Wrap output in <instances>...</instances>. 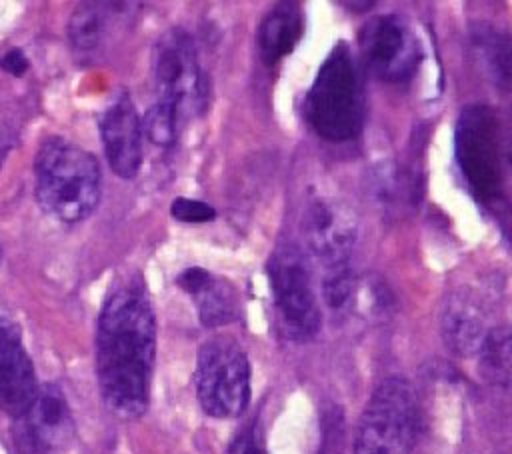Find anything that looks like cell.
I'll return each mask as SVG.
<instances>
[{
    "label": "cell",
    "instance_id": "44dd1931",
    "mask_svg": "<svg viewBox=\"0 0 512 454\" xmlns=\"http://www.w3.org/2000/svg\"><path fill=\"white\" fill-rule=\"evenodd\" d=\"M178 112L164 104L158 102L154 106L148 108L144 122H142V130L146 132V136L158 144V146H170L176 138V130H178Z\"/></svg>",
    "mask_w": 512,
    "mask_h": 454
},
{
    "label": "cell",
    "instance_id": "4fadbf2b",
    "mask_svg": "<svg viewBox=\"0 0 512 454\" xmlns=\"http://www.w3.org/2000/svg\"><path fill=\"white\" fill-rule=\"evenodd\" d=\"M446 346L458 356L480 354L490 330L480 308L466 296H452L440 320Z\"/></svg>",
    "mask_w": 512,
    "mask_h": 454
},
{
    "label": "cell",
    "instance_id": "d4e9b609",
    "mask_svg": "<svg viewBox=\"0 0 512 454\" xmlns=\"http://www.w3.org/2000/svg\"><path fill=\"white\" fill-rule=\"evenodd\" d=\"M22 344V336H20V330L16 324H12L10 320L6 318H0V358L12 350L14 346Z\"/></svg>",
    "mask_w": 512,
    "mask_h": 454
},
{
    "label": "cell",
    "instance_id": "30bf717a",
    "mask_svg": "<svg viewBox=\"0 0 512 454\" xmlns=\"http://www.w3.org/2000/svg\"><path fill=\"white\" fill-rule=\"evenodd\" d=\"M302 236L308 250L326 268L348 264L358 240L356 214L342 200L318 196L304 208Z\"/></svg>",
    "mask_w": 512,
    "mask_h": 454
},
{
    "label": "cell",
    "instance_id": "8992f818",
    "mask_svg": "<svg viewBox=\"0 0 512 454\" xmlns=\"http://www.w3.org/2000/svg\"><path fill=\"white\" fill-rule=\"evenodd\" d=\"M196 396L212 418H238L250 402V362L230 336L206 340L196 358Z\"/></svg>",
    "mask_w": 512,
    "mask_h": 454
},
{
    "label": "cell",
    "instance_id": "ffe728a7",
    "mask_svg": "<svg viewBox=\"0 0 512 454\" xmlns=\"http://www.w3.org/2000/svg\"><path fill=\"white\" fill-rule=\"evenodd\" d=\"M322 282V296L332 312H346L356 296V276L348 264L326 268Z\"/></svg>",
    "mask_w": 512,
    "mask_h": 454
},
{
    "label": "cell",
    "instance_id": "3957f363",
    "mask_svg": "<svg viewBox=\"0 0 512 454\" xmlns=\"http://www.w3.org/2000/svg\"><path fill=\"white\" fill-rule=\"evenodd\" d=\"M366 98L360 66L348 48L338 42L324 58L304 98V116L324 140L346 142L362 132Z\"/></svg>",
    "mask_w": 512,
    "mask_h": 454
},
{
    "label": "cell",
    "instance_id": "7a4b0ae2",
    "mask_svg": "<svg viewBox=\"0 0 512 454\" xmlns=\"http://www.w3.org/2000/svg\"><path fill=\"white\" fill-rule=\"evenodd\" d=\"M38 206L60 222L88 218L100 200L98 160L62 136L46 138L34 158Z\"/></svg>",
    "mask_w": 512,
    "mask_h": 454
},
{
    "label": "cell",
    "instance_id": "e0dca14e",
    "mask_svg": "<svg viewBox=\"0 0 512 454\" xmlns=\"http://www.w3.org/2000/svg\"><path fill=\"white\" fill-rule=\"evenodd\" d=\"M114 6L116 4L108 2H86L72 12L68 22V40L76 52L92 54L104 44L114 26V14H118V10H112Z\"/></svg>",
    "mask_w": 512,
    "mask_h": 454
},
{
    "label": "cell",
    "instance_id": "52a82bcc",
    "mask_svg": "<svg viewBox=\"0 0 512 454\" xmlns=\"http://www.w3.org/2000/svg\"><path fill=\"white\" fill-rule=\"evenodd\" d=\"M266 274L282 332L298 342L314 338L320 328V306L302 250L290 242L280 244L268 258Z\"/></svg>",
    "mask_w": 512,
    "mask_h": 454
},
{
    "label": "cell",
    "instance_id": "5b68a950",
    "mask_svg": "<svg viewBox=\"0 0 512 454\" xmlns=\"http://www.w3.org/2000/svg\"><path fill=\"white\" fill-rule=\"evenodd\" d=\"M498 132V118L486 104L462 108L454 130L456 164L474 198L492 208L504 202Z\"/></svg>",
    "mask_w": 512,
    "mask_h": 454
},
{
    "label": "cell",
    "instance_id": "ba28073f",
    "mask_svg": "<svg viewBox=\"0 0 512 454\" xmlns=\"http://www.w3.org/2000/svg\"><path fill=\"white\" fill-rule=\"evenodd\" d=\"M154 86L158 102L172 106L178 116L196 114L206 104V80L194 40L182 28L160 36L154 48Z\"/></svg>",
    "mask_w": 512,
    "mask_h": 454
},
{
    "label": "cell",
    "instance_id": "ac0fdd59",
    "mask_svg": "<svg viewBox=\"0 0 512 454\" xmlns=\"http://www.w3.org/2000/svg\"><path fill=\"white\" fill-rule=\"evenodd\" d=\"M190 296H194V300H196L198 318L208 328L224 326V324L232 322L238 314L234 290L226 282L214 278L212 274Z\"/></svg>",
    "mask_w": 512,
    "mask_h": 454
},
{
    "label": "cell",
    "instance_id": "9a60e30c",
    "mask_svg": "<svg viewBox=\"0 0 512 454\" xmlns=\"http://www.w3.org/2000/svg\"><path fill=\"white\" fill-rule=\"evenodd\" d=\"M304 32L300 4L280 2L262 20L258 28V50L266 66H274L294 50Z\"/></svg>",
    "mask_w": 512,
    "mask_h": 454
},
{
    "label": "cell",
    "instance_id": "8fae6325",
    "mask_svg": "<svg viewBox=\"0 0 512 454\" xmlns=\"http://www.w3.org/2000/svg\"><path fill=\"white\" fill-rule=\"evenodd\" d=\"M106 160L120 178H134L142 164V122L126 92H120L100 118Z\"/></svg>",
    "mask_w": 512,
    "mask_h": 454
},
{
    "label": "cell",
    "instance_id": "2e32d148",
    "mask_svg": "<svg viewBox=\"0 0 512 454\" xmlns=\"http://www.w3.org/2000/svg\"><path fill=\"white\" fill-rule=\"evenodd\" d=\"M470 40L486 76L512 90V32L494 22H478L470 30Z\"/></svg>",
    "mask_w": 512,
    "mask_h": 454
},
{
    "label": "cell",
    "instance_id": "83f0119b",
    "mask_svg": "<svg viewBox=\"0 0 512 454\" xmlns=\"http://www.w3.org/2000/svg\"><path fill=\"white\" fill-rule=\"evenodd\" d=\"M2 158H4V150L0 148V164H2Z\"/></svg>",
    "mask_w": 512,
    "mask_h": 454
},
{
    "label": "cell",
    "instance_id": "484cf974",
    "mask_svg": "<svg viewBox=\"0 0 512 454\" xmlns=\"http://www.w3.org/2000/svg\"><path fill=\"white\" fill-rule=\"evenodd\" d=\"M344 6H346V8H360V12H362V10L372 8L374 2H344Z\"/></svg>",
    "mask_w": 512,
    "mask_h": 454
},
{
    "label": "cell",
    "instance_id": "6da1fadb",
    "mask_svg": "<svg viewBox=\"0 0 512 454\" xmlns=\"http://www.w3.org/2000/svg\"><path fill=\"white\" fill-rule=\"evenodd\" d=\"M156 352V320L144 284L132 276L104 298L96 328V374L106 406L132 420L146 412Z\"/></svg>",
    "mask_w": 512,
    "mask_h": 454
},
{
    "label": "cell",
    "instance_id": "5bb4252c",
    "mask_svg": "<svg viewBox=\"0 0 512 454\" xmlns=\"http://www.w3.org/2000/svg\"><path fill=\"white\" fill-rule=\"evenodd\" d=\"M38 390L32 360L24 346L18 344L0 358V410L12 418L24 416Z\"/></svg>",
    "mask_w": 512,
    "mask_h": 454
},
{
    "label": "cell",
    "instance_id": "7402d4cb",
    "mask_svg": "<svg viewBox=\"0 0 512 454\" xmlns=\"http://www.w3.org/2000/svg\"><path fill=\"white\" fill-rule=\"evenodd\" d=\"M228 454H268L264 430H262L258 418H252L248 424H244L236 432V436L228 448Z\"/></svg>",
    "mask_w": 512,
    "mask_h": 454
},
{
    "label": "cell",
    "instance_id": "603a6c76",
    "mask_svg": "<svg viewBox=\"0 0 512 454\" xmlns=\"http://www.w3.org/2000/svg\"><path fill=\"white\" fill-rule=\"evenodd\" d=\"M170 214L180 222H210L216 218V210L196 198H174L170 206Z\"/></svg>",
    "mask_w": 512,
    "mask_h": 454
},
{
    "label": "cell",
    "instance_id": "cb8c5ba5",
    "mask_svg": "<svg viewBox=\"0 0 512 454\" xmlns=\"http://www.w3.org/2000/svg\"><path fill=\"white\" fill-rule=\"evenodd\" d=\"M0 68L12 76H22L28 70V58L22 50L12 48L0 56Z\"/></svg>",
    "mask_w": 512,
    "mask_h": 454
},
{
    "label": "cell",
    "instance_id": "f1b7e54d",
    "mask_svg": "<svg viewBox=\"0 0 512 454\" xmlns=\"http://www.w3.org/2000/svg\"><path fill=\"white\" fill-rule=\"evenodd\" d=\"M0 258H2V250H0Z\"/></svg>",
    "mask_w": 512,
    "mask_h": 454
},
{
    "label": "cell",
    "instance_id": "d6986e66",
    "mask_svg": "<svg viewBox=\"0 0 512 454\" xmlns=\"http://www.w3.org/2000/svg\"><path fill=\"white\" fill-rule=\"evenodd\" d=\"M480 366L490 382L512 388V328L490 330L480 350Z\"/></svg>",
    "mask_w": 512,
    "mask_h": 454
},
{
    "label": "cell",
    "instance_id": "7c38bea8",
    "mask_svg": "<svg viewBox=\"0 0 512 454\" xmlns=\"http://www.w3.org/2000/svg\"><path fill=\"white\" fill-rule=\"evenodd\" d=\"M20 420V442L34 454L58 450L70 436L72 416L62 390L56 384H44L32 406Z\"/></svg>",
    "mask_w": 512,
    "mask_h": 454
},
{
    "label": "cell",
    "instance_id": "9c48e42d",
    "mask_svg": "<svg viewBox=\"0 0 512 454\" xmlns=\"http://www.w3.org/2000/svg\"><path fill=\"white\" fill-rule=\"evenodd\" d=\"M366 68L384 82H406L418 70L422 48L412 28L394 14L374 16L358 32Z\"/></svg>",
    "mask_w": 512,
    "mask_h": 454
},
{
    "label": "cell",
    "instance_id": "277c9868",
    "mask_svg": "<svg viewBox=\"0 0 512 454\" xmlns=\"http://www.w3.org/2000/svg\"><path fill=\"white\" fill-rule=\"evenodd\" d=\"M418 432V400L404 378L392 376L368 398L354 436V454H410Z\"/></svg>",
    "mask_w": 512,
    "mask_h": 454
},
{
    "label": "cell",
    "instance_id": "4316f807",
    "mask_svg": "<svg viewBox=\"0 0 512 454\" xmlns=\"http://www.w3.org/2000/svg\"><path fill=\"white\" fill-rule=\"evenodd\" d=\"M508 156H510V162H512V140H510V148H508Z\"/></svg>",
    "mask_w": 512,
    "mask_h": 454
}]
</instances>
